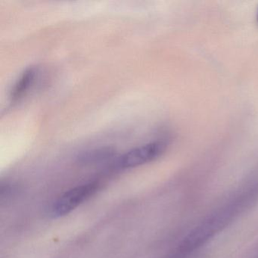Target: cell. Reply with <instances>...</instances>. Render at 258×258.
I'll use <instances>...</instances> for the list:
<instances>
[{
    "instance_id": "6da1fadb",
    "label": "cell",
    "mask_w": 258,
    "mask_h": 258,
    "mask_svg": "<svg viewBox=\"0 0 258 258\" xmlns=\"http://www.w3.org/2000/svg\"><path fill=\"white\" fill-rule=\"evenodd\" d=\"M99 188L100 183L96 181L71 188L52 203L49 211L51 217L60 218L68 215L94 196Z\"/></svg>"
},
{
    "instance_id": "7a4b0ae2",
    "label": "cell",
    "mask_w": 258,
    "mask_h": 258,
    "mask_svg": "<svg viewBox=\"0 0 258 258\" xmlns=\"http://www.w3.org/2000/svg\"><path fill=\"white\" fill-rule=\"evenodd\" d=\"M167 149L164 142L155 141L134 148L118 158L116 168L120 170L135 168L152 162L161 157Z\"/></svg>"
},
{
    "instance_id": "3957f363",
    "label": "cell",
    "mask_w": 258,
    "mask_h": 258,
    "mask_svg": "<svg viewBox=\"0 0 258 258\" xmlns=\"http://www.w3.org/2000/svg\"><path fill=\"white\" fill-rule=\"evenodd\" d=\"M38 68L31 67L26 69L18 79L10 94L12 102H17L23 99L33 88L38 78Z\"/></svg>"
},
{
    "instance_id": "277c9868",
    "label": "cell",
    "mask_w": 258,
    "mask_h": 258,
    "mask_svg": "<svg viewBox=\"0 0 258 258\" xmlns=\"http://www.w3.org/2000/svg\"><path fill=\"white\" fill-rule=\"evenodd\" d=\"M115 155V151L110 147L99 148L83 152L78 156V162L84 165L97 164L111 159Z\"/></svg>"
},
{
    "instance_id": "5b68a950",
    "label": "cell",
    "mask_w": 258,
    "mask_h": 258,
    "mask_svg": "<svg viewBox=\"0 0 258 258\" xmlns=\"http://www.w3.org/2000/svg\"><path fill=\"white\" fill-rule=\"evenodd\" d=\"M165 258H183L180 256V255L178 254L177 253L174 252V253H171V254L169 255V256H166Z\"/></svg>"
},
{
    "instance_id": "8992f818",
    "label": "cell",
    "mask_w": 258,
    "mask_h": 258,
    "mask_svg": "<svg viewBox=\"0 0 258 258\" xmlns=\"http://www.w3.org/2000/svg\"><path fill=\"white\" fill-rule=\"evenodd\" d=\"M256 19H257V22H258V11H257V15H256Z\"/></svg>"
}]
</instances>
